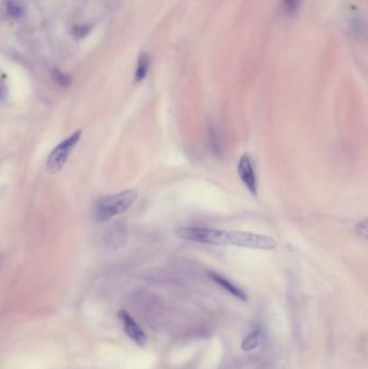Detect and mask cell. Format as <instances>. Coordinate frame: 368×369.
<instances>
[{"label": "cell", "mask_w": 368, "mask_h": 369, "mask_svg": "<svg viewBox=\"0 0 368 369\" xmlns=\"http://www.w3.org/2000/svg\"><path fill=\"white\" fill-rule=\"evenodd\" d=\"M177 237L186 241L210 244V245H232L244 248L272 251L277 243L272 237L246 231H227L220 229L182 227L176 229Z\"/></svg>", "instance_id": "6da1fadb"}, {"label": "cell", "mask_w": 368, "mask_h": 369, "mask_svg": "<svg viewBox=\"0 0 368 369\" xmlns=\"http://www.w3.org/2000/svg\"><path fill=\"white\" fill-rule=\"evenodd\" d=\"M137 199L135 190H124L115 194H109L97 200L93 207V216L97 222L103 223L125 213Z\"/></svg>", "instance_id": "7a4b0ae2"}, {"label": "cell", "mask_w": 368, "mask_h": 369, "mask_svg": "<svg viewBox=\"0 0 368 369\" xmlns=\"http://www.w3.org/2000/svg\"><path fill=\"white\" fill-rule=\"evenodd\" d=\"M81 137V129H78L72 136L64 139L62 143H59L53 150L50 154L48 161H47V169L49 173L55 174L59 169H61L64 164L66 163L69 155L72 154L73 149L77 145V143L80 141Z\"/></svg>", "instance_id": "3957f363"}, {"label": "cell", "mask_w": 368, "mask_h": 369, "mask_svg": "<svg viewBox=\"0 0 368 369\" xmlns=\"http://www.w3.org/2000/svg\"><path fill=\"white\" fill-rule=\"evenodd\" d=\"M237 175H239V177H240L243 185L247 188V190L250 191L253 196H257V193H258L257 175L255 172L253 159L248 154L242 155L240 160H239Z\"/></svg>", "instance_id": "277c9868"}, {"label": "cell", "mask_w": 368, "mask_h": 369, "mask_svg": "<svg viewBox=\"0 0 368 369\" xmlns=\"http://www.w3.org/2000/svg\"><path fill=\"white\" fill-rule=\"evenodd\" d=\"M119 318H120V321L122 322L125 334L138 345H145L147 341V336L134 318L130 315V313L126 312L125 310H121L119 312Z\"/></svg>", "instance_id": "5b68a950"}, {"label": "cell", "mask_w": 368, "mask_h": 369, "mask_svg": "<svg viewBox=\"0 0 368 369\" xmlns=\"http://www.w3.org/2000/svg\"><path fill=\"white\" fill-rule=\"evenodd\" d=\"M207 276L210 277L213 282H215L218 286H221L222 288L225 289L226 292L231 294L235 298L240 299V300L246 301L248 299V295H247V293L244 291L243 288L239 287L233 282H231L230 280H228V278L225 277L224 275L217 273L215 271H208Z\"/></svg>", "instance_id": "8992f818"}, {"label": "cell", "mask_w": 368, "mask_h": 369, "mask_svg": "<svg viewBox=\"0 0 368 369\" xmlns=\"http://www.w3.org/2000/svg\"><path fill=\"white\" fill-rule=\"evenodd\" d=\"M262 339V328L259 326L255 327L253 331L244 337L241 343V349L245 352L253 351L259 345Z\"/></svg>", "instance_id": "52a82bcc"}, {"label": "cell", "mask_w": 368, "mask_h": 369, "mask_svg": "<svg viewBox=\"0 0 368 369\" xmlns=\"http://www.w3.org/2000/svg\"><path fill=\"white\" fill-rule=\"evenodd\" d=\"M149 64H150V58H149L148 54L145 52L139 54L135 77H134L136 82H141L146 78L149 71Z\"/></svg>", "instance_id": "ba28073f"}, {"label": "cell", "mask_w": 368, "mask_h": 369, "mask_svg": "<svg viewBox=\"0 0 368 369\" xmlns=\"http://www.w3.org/2000/svg\"><path fill=\"white\" fill-rule=\"evenodd\" d=\"M52 76H53V79L55 80V82L63 88H67L72 83V78L69 77L67 74L59 71V69H57V68L53 69Z\"/></svg>", "instance_id": "9c48e42d"}, {"label": "cell", "mask_w": 368, "mask_h": 369, "mask_svg": "<svg viewBox=\"0 0 368 369\" xmlns=\"http://www.w3.org/2000/svg\"><path fill=\"white\" fill-rule=\"evenodd\" d=\"M301 0H283V10L287 14H294L300 8Z\"/></svg>", "instance_id": "30bf717a"}, {"label": "cell", "mask_w": 368, "mask_h": 369, "mask_svg": "<svg viewBox=\"0 0 368 369\" xmlns=\"http://www.w3.org/2000/svg\"><path fill=\"white\" fill-rule=\"evenodd\" d=\"M8 13L12 17H21L23 14V8L16 2H9L7 5Z\"/></svg>", "instance_id": "8fae6325"}, {"label": "cell", "mask_w": 368, "mask_h": 369, "mask_svg": "<svg viewBox=\"0 0 368 369\" xmlns=\"http://www.w3.org/2000/svg\"><path fill=\"white\" fill-rule=\"evenodd\" d=\"M91 32V26L90 25H79V26H76L74 28V35L77 37V38H83L85 37L86 35H89V33Z\"/></svg>", "instance_id": "7c38bea8"}, {"label": "cell", "mask_w": 368, "mask_h": 369, "mask_svg": "<svg viewBox=\"0 0 368 369\" xmlns=\"http://www.w3.org/2000/svg\"><path fill=\"white\" fill-rule=\"evenodd\" d=\"M210 136H211V145H212V149L213 150L218 154L221 153V143L218 142V137H217V134L215 132V129L212 127L211 128V132H210Z\"/></svg>", "instance_id": "4fadbf2b"}, {"label": "cell", "mask_w": 368, "mask_h": 369, "mask_svg": "<svg viewBox=\"0 0 368 369\" xmlns=\"http://www.w3.org/2000/svg\"><path fill=\"white\" fill-rule=\"evenodd\" d=\"M356 232L360 236H363L364 238L367 237V221L366 219H363L362 222H359L355 226Z\"/></svg>", "instance_id": "5bb4252c"}, {"label": "cell", "mask_w": 368, "mask_h": 369, "mask_svg": "<svg viewBox=\"0 0 368 369\" xmlns=\"http://www.w3.org/2000/svg\"><path fill=\"white\" fill-rule=\"evenodd\" d=\"M2 96H3V94H2V89H0V98H2Z\"/></svg>", "instance_id": "9a60e30c"}]
</instances>
